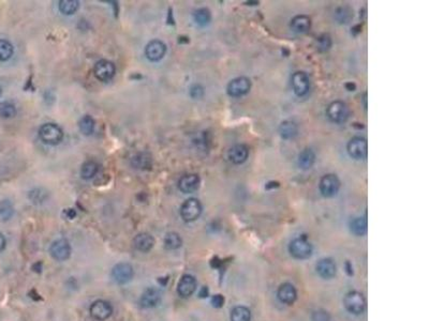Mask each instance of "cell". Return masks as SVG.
I'll list each match as a JSON object with an SVG mask.
<instances>
[{"label": "cell", "instance_id": "obj_1", "mask_svg": "<svg viewBox=\"0 0 429 321\" xmlns=\"http://www.w3.org/2000/svg\"><path fill=\"white\" fill-rule=\"evenodd\" d=\"M39 136L41 140L47 145H57L63 138L61 128L55 123H44L39 129Z\"/></svg>", "mask_w": 429, "mask_h": 321}, {"label": "cell", "instance_id": "obj_2", "mask_svg": "<svg viewBox=\"0 0 429 321\" xmlns=\"http://www.w3.org/2000/svg\"><path fill=\"white\" fill-rule=\"evenodd\" d=\"M349 108L347 104L342 101H335L332 102L326 108V116L333 123L341 124L348 120Z\"/></svg>", "mask_w": 429, "mask_h": 321}, {"label": "cell", "instance_id": "obj_3", "mask_svg": "<svg viewBox=\"0 0 429 321\" xmlns=\"http://www.w3.org/2000/svg\"><path fill=\"white\" fill-rule=\"evenodd\" d=\"M344 306L347 311L353 315H361L365 311L366 302L364 296L359 291H350L344 296Z\"/></svg>", "mask_w": 429, "mask_h": 321}, {"label": "cell", "instance_id": "obj_4", "mask_svg": "<svg viewBox=\"0 0 429 321\" xmlns=\"http://www.w3.org/2000/svg\"><path fill=\"white\" fill-rule=\"evenodd\" d=\"M320 193L326 198L335 196L340 188V180L334 174H327L321 178L319 183Z\"/></svg>", "mask_w": 429, "mask_h": 321}, {"label": "cell", "instance_id": "obj_5", "mask_svg": "<svg viewBox=\"0 0 429 321\" xmlns=\"http://www.w3.org/2000/svg\"><path fill=\"white\" fill-rule=\"evenodd\" d=\"M289 252L296 259H306L311 256L312 245L305 238H296L290 243Z\"/></svg>", "mask_w": 429, "mask_h": 321}, {"label": "cell", "instance_id": "obj_6", "mask_svg": "<svg viewBox=\"0 0 429 321\" xmlns=\"http://www.w3.org/2000/svg\"><path fill=\"white\" fill-rule=\"evenodd\" d=\"M202 210H203V208H202L200 200L196 198H189L181 207V215L184 222H193L200 217Z\"/></svg>", "mask_w": 429, "mask_h": 321}, {"label": "cell", "instance_id": "obj_7", "mask_svg": "<svg viewBox=\"0 0 429 321\" xmlns=\"http://www.w3.org/2000/svg\"><path fill=\"white\" fill-rule=\"evenodd\" d=\"M250 89H251V80L248 77L241 76L236 77V79L232 80L228 87H226V92L230 97L233 98H240L247 94Z\"/></svg>", "mask_w": 429, "mask_h": 321}, {"label": "cell", "instance_id": "obj_8", "mask_svg": "<svg viewBox=\"0 0 429 321\" xmlns=\"http://www.w3.org/2000/svg\"><path fill=\"white\" fill-rule=\"evenodd\" d=\"M347 151L349 156L354 160L366 159L368 152V144L366 138L361 137V136H355L352 139H350L347 145Z\"/></svg>", "mask_w": 429, "mask_h": 321}, {"label": "cell", "instance_id": "obj_9", "mask_svg": "<svg viewBox=\"0 0 429 321\" xmlns=\"http://www.w3.org/2000/svg\"><path fill=\"white\" fill-rule=\"evenodd\" d=\"M291 85L297 97H304L310 89V80L305 72L297 71L291 77Z\"/></svg>", "mask_w": 429, "mask_h": 321}, {"label": "cell", "instance_id": "obj_10", "mask_svg": "<svg viewBox=\"0 0 429 321\" xmlns=\"http://www.w3.org/2000/svg\"><path fill=\"white\" fill-rule=\"evenodd\" d=\"M115 72L116 68L114 63L109 60H105V59H102V60H100L94 64L93 74L96 76V79L101 81L111 80L114 77Z\"/></svg>", "mask_w": 429, "mask_h": 321}, {"label": "cell", "instance_id": "obj_11", "mask_svg": "<svg viewBox=\"0 0 429 321\" xmlns=\"http://www.w3.org/2000/svg\"><path fill=\"white\" fill-rule=\"evenodd\" d=\"M134 270L132 266L127 263H119L112 270V277L117 284H127L133 278Z\"/></svg>", "mask_w": 429, "mask_h": 321}, {"label": "cell", "instance_id": "obj_12", "mask_svg": "<svg viewBox=\"0 0 429 321\" xmlns=\"http://www.w3.org/2000/svg\"><path fill=\"white\" fill-rule=\"evenodd\" d=\"M50 254L57 261L67 260L71 255L70 243L65 239H58L54 241L50 247Z\"/></svg>", "mask_w": 429, "mask_h": 321}, {"label": "cell", "instance_id": "obj_13", "mask_svg": "<svg viewBox=\"0 0 429 321\" xmlns=\"http://www.w3.org/2000/svg\"><path fill=\"white\" fill-rule=\"evenodd\" d=\"M92 317L98 321H103L111 317L113 313V307L109 302L104 300H97L94 301L91 308H89Z\"/></svg>", "mask_w": 429, "mask_h": 321}, {"label": "cell", "instance_id": "obj_14", "mask_svg": "<svg viewBox=\"0 0 429 321\" xmlns=\"http://www.w3.org/2000/svg\"><path fill=\"white\" fill-rule=\"evenodd\" d=\"M166 53L165 44L160 40H153L147 44L145 49V55L151 61H159Z\"/></svg>", "mask_w": 429, "mask_h": 321}, {"label": "cell", "instance_id": "obj_15", "mask_svg": "<svg viewBox=\"0 0 429 321\" xmlns=\"http://www.w3.org/2000/svg\"><path fill=\"white\" fill-rule=\"evenodd\" d=\"M196 289V279L192 276L186 274L184 275L177 285V293L182 298H189L191 296Z\"/></svg>", "mask_w": 429, "mask_h": 321}, {"label": "cell", "instance_id": "obj_16", "mask_svg": "<svg viewBox=\"0 0 429 321\" xmlns=\"http://www.w3.org/2000/svg\"><path fill=\"white\" fill-rule=\"evenodd\" d=\"M200 187V177L194 174L183 176L178 181V188L184 194L195 192Z\"/></svg>", "mask_w": 429, "mask_h": 321}, {"label": "cell", "instance_id": "obj_17", "mask_svg": "<svg viewBox=\"0 0 429 321\" xmlns=\"http://www.w3.org/2000/svg\"><path fill=\"white\" fill-rule=\"evenodd\" d=\"M161 301V291L157 288H148L143 293L140 304L143 308H152L157 306Z\"/></svg>", "mask_w": 429, "mask_h": 321}, {"label": "cell", "instance_id": "obj_18", "mask_svg": "<svg viewBox=\"0 0 429 321\" xmlns=\"http://www.w3.org/2000/svg\"><path fill=\"white\" fill-rule=\"evenodd\" d=\"M249 156V149L246 145L238 144L231 148L228 153L229 160L235 165H241L245 163Z\"/></svg>", "mask_w": 429, "mask_h": 321}, {"label": "cell", "instance_id": "obj_19", "mask_svg": "<svg viewBox=\"0 0 429 321\" xmlns=\"http://www.w3.org/2000/svg\"><path fill=\"white\" fill-rule=\"evenodd\" d=\"M315 268H317L318 274L324 279H331L336 275V271H337L336 265L330 258L321 259Z\"/></svg>", "mask_w": 429, "mask_h": 321}, {"label": "cell", "instance_id": "obj_20", "mask_svg": "<svg viewBox=\"0 0 429 321\" xmlns=\"http://www.w3.org/2000/svg\"><path fill=\"white\" fill-rule=\"evenodd\" d=\"M278 299L284 304H293L297 298V291L292 284L284 283L278 289Z\"/></svg>", "mask_w": 429, "mask_h": 321}, {"label": "cell", "instance_id": "obj_21", "mask_svg": "<svg viewBox=\"0 0 429 321\" xmlns=\"http://www.w3.org/2000/svg\"><path fill=\"white\" fill-rule=\"evenodd\" d=\"M133 245L136 249H138V251H140L142 253H147L153 247L154 239H153V237L151 236L150 234L142 233L134 238Z\"/></svg>", "mask_w": 429, "mask_h": 321}, {"label": "cell", "instance_id": "obj_22", "mask_svg": "<svg viewBox=\"0 0 429 321\" xmlns=\"http://www.w3.org/2000/svg\"><path fill=\"white\" fill-rule=\"evenodd\" d=\"M291 28L297 33H305L310 30L311 20L307 15H296L291 20Z\"/></svg>", "mask_w": 429, "mask_h": 321}, {"label": "cell", "instance_id": "obj_23", "mask_svg": "<svg viewBox=\"0 0 429 321\" xmlns=\"http://www.w3.org/2000/svg\"><path fill=\"white\" fill-rule=\"evenodd\" d=\"M315 162V154L310 148H305L297 158V164L304 170L310 169Z\"/></svg>", "mask_w": 429, "mask_h": 321}, {"label": "cell", "instance_id": "obj_24", "mask_svg": "<svg viewBox=\"0 0 429 321\" xmlns=\"http://www.w3.org/2000/svg\"><path fill=\"white\" fill-rule=\"evenodd\" d=\"M279 134L283 139H293L299 134V127L294 121L285 120L279 126Z\"/></svg>", "mask_w": 429, "mask_h": 321}, {"label": "cell", "instance_id": "obj_25", "mask_svg": "<svg viewBox=\"0 0 429 321\" xmlns=\"http://www.w3.org/2000/svg\"><path fill=\"white\" fill-rule=\"evenodd\" d=\"M351 233L357 237L364 236L367 233V219L366 217H355L350 222Z\"/></svg>", "mask_w": 429, "mask_h": 321}, {"label": "cell", "instance_id": "obj_26", "mask_svg": "<svg viewBox=\"0 0 429 321\" xmlns=\"http://www.w3.org/2000/svg\"><path fill=\"white\" fill-rule=\"evenodd\" d=\"M231 321H250L251 312L245 306H236L231 312Z\"/></svg>", "mask_w": 429, "mask_h": 321}, {"label": "cell", "instance_id": "obj_27", "mask_svg": "<svg viewBox=\"0 0 429 321\" xmlns=\"http://www.w3.org/2000/svg\"><path fill=\"white\" fill-rule=\"evenodd\" d=\"M99 169V165L94 160H87L82 165L81 168V176L83 179L89 180L97 175Z\"/></svg>", "mask_w": 429, "mask_h": 321}, {"label": "cell", "instance_id": "obj_28", "mask_svg": "<svg viewBox=\"0 0 429 321\" xmlns=\"http://www.w3.org/2000/svg\"><path fill=\"white\" fill-rule=\"evenodd\" d=\"M193 19H194V22L198 24L199 26L204 27V26L208 25V24H210L212 21L211 11L206 8L198 9L193 13Z\"/></svg>", "mask_w": 429, "mask_h": 321}, {"label": "cell", "instance_id": "obj_29", "mask_svg": "<svg viewBox=\"0 0 429 321\" xmlns=\"http://www.w3.org/2000/svg\"><path fill=\"white\" fill-rule=\"evenodd\" d=\"M59 10L64 15H72L80 7V2L77 0H61L59 1Z\"/></svg>", "mask_w": 429, "mask_h": 321}, {"label": "cell", "instance_id": "obj_30", "mask_svg": "<svg viewBox=\"0 0 429 321\" xmlns=\"http://www.w3.org/2000/svg\"><path fill=\"white\" fill-rule=\"evenodd\" d=\"M182 244H183L182 238L176 233H169L164 238V246L166 249L174 251V249L180 248Z\"/></svg>", "mask_w": 429, "mask_h": 321}, {"label": "cell", "instance_id": "obj_31", "mask_svg": "<svg viewBox=\"0 0 429 321\" xmlns=\"http://www.w3.org/2000/svg\"><path fill=\"white\" fill-rule=\"evenodd\" d=\"M94 120L92 116L86 115L83 117L80 122H79V127H80V131L84 134V135H91L93 133L94 130Z\"/></svg>", "mask_w": 429, "mask_h": 321}, {"label": "cell", "instance_id": "obj_32", "mask_svg": "<svg viewBox=\"0 0 429 321\" xmlns=\"http://www.w3.org/2000/svg\"><path fill=\"white\" fill-rule=\"evenodd\" d=\"M14 209L9 200L0 201V222H5L13 216Z\"/></svg>", "mask_w": 429, "mask_h": 321}, {"label": "cell", "instance_id": "obj_33", "mask_svg": "<svg viewBox=\"0 0 429 321\" xmlns=\"http://www.w3.org/2000/svg\"><path fill=\"white\" fill-rule=\"evenodd\" d=\"M13 55V45L7 40H0V61H7Z\"/></svg>", "mask_w": 429, "mask_h": 321}, {"label": "cell", "instance_id": "obj_34", "mask_svg": "<svg viewBox=\"0 0 429 321\" xmlns=\"http://www.w3.org/2000/svg\"><path fill=\"white\" fill-rule=\"evenodd\" d=\"M336 20L340 24H347L353 17V12L348 7H341L336 10Z\"/></svg>", "mask_w": 429, "mask_h": 321}, {"label": "cell", "instance_id": "obj_35", "mask_svg": "<svg viewBox=\"0 0 429 321\" xmlns=\"http://www.w3.org/2000/svg\"><path fill=\"white\" fill-rule=\"evenodd\" d=\"M132 162H133V165H135L136 168L145 169V168L151 167L152 159L150 156H148V154L141 153V154H139V156H136L135 158H133Z\"/></svg>", "mask_w": 429, "mask_h": 321}, {"label": "cell", "instance_id": "obj_36", "mask_svg": "<svg viewBox=\"0 0 429 321\" xmlns=\"http://www.w3.org/2000/svg\"><path fill=\"white\" fill-rule=\"evenodd\" d=\"M16 115V107L14 104L10 102H1L0 103V117L9 119L13 118Z\"/></svg>", "mask_w": 429, "mask_h": 321}, {"label": "cell", "instance_id": "obj_37", "mask_svg": "<svg viewBox=\"0 0 429 321\" xmlns=\"http://www.w3.org/2000/svg\"><path fill=\"white\" fill-rule=\"evenodd\" d=\"M332 39L329 34H322L318 39V47L320 52H326L331 49Z\"/></svg>", "mask_w": 429, "mask_h": 321}, {"label": "cell", "instance_id": "obj_38", "mask_svg": "<svg viewBox=\"0 0 429 321\" xmlns=\"http://www.w3.org/2000/svg\"><path fill=\"white\" fill-rule=\"evenodd\" d=\"M190 96L193 99L199 100L202 97L204 96V88L202 87L201 85H193L191 88H190Z\"/></svg>", "mask_w": 429, "mask_h": 321}, {"label": "cell", "instance_id": "obj_39", "mask_svg": "<svg viewBox=\"0 0 429 321\" xmlns=\"http://www.w3.org/2000/svg\"><path fill=\"white\" fill-rule=\"evenodd\" d=\"M312 321H331L330 315L324 311H317L312 314L311 316Z\"/></svg>", "mask_w": 429, "mask_h": 321}, {"label": "cell", "instance_id": "obj_40", "mask_svg": "<svg viewBox=\"0 0 429 321\" xmlns=\"http://www.w3.org/2000/svg\"><path fill=\"white\" fill-rule=\"evenodd\" d=\"M212 304L214 307H217V308L222 307L224 304V298L221 294L214 295L213 299H212Z\"/></svg>", "mask_w": 429, "mask_h": 321}, {"label": "cell", "instance_id": "obj_41", "mask_svg": "<svg viewBox=\"0 0 429 321\" xmlns=\"http://www.w3.org/2000/svg\"><path fill=\"white\" fill-rule=\"evenodd\" d=\"M4 247H5V238L1 233H0V252L3 251Z\"/></svg>", "mask_w": 429, "mask_h": 321}, {"label": "cell", "instance_id": "obj_42", "mask_svg": "<svg viewBox=\"0 0 429 321\" xmlns=\"http://www.w3.org/2000/svg\"><path fill=\"white\" fill-rule=\"evenodd\" d=\"M345 88H347L349 91H354L356 86L355 84H353V82H347V84H345Z\"/></svg>", "mask_w": 429, "mask_h": 321}, {"label": "cell", "instance_id": "obj_43", "mask_svg": "<svg viewBox=\"0 0 429 321\" xmlns=\"http://www.w3.org/2000/svg\"><path fill=\"white\" fill-rule=\"evenodd\" d=\"M366 98H367V93L365 92V93H364V98H363V99H364V106H365V108L367 107V103H366V102H367V99H366Z\"/></svg>", "mask_w": 429, "mask_h": 321}, {"label": "cell", "instance_id": "obj_44", "mask_svg": "<svg viewBox=\"0 0 429 321\" xmlns=\"http://www.w3.org/2000/svg\"><path fill=\"white\" fill-rule=\"evenodd\" d=\"M1 94H2V89L0 87V97H1Z\"/></svg>", "mask_w": 429, "mask_h": 321}]
</instances>
